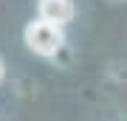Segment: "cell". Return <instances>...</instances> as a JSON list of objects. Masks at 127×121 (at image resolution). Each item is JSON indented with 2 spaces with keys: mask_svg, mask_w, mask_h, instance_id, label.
<instances>
[{
  "mask_svg": "<svg viewBox=\"0 0 127 121\" xmlns=\"http://www.w3.org/2000/svg\"><path fill=\"white\" fill-rule=\"evenodd\" d=\"M23 40H26V48L31 51V54L42 56V59H51V56H57L59 51L65 48V28L37 17V20H31L26 25Z\"/></svg>",
  "mask_w": 127,
  "mask_h": 121,
  "instance_id": "1",
  "label": "cell"
},
{
  "mask_svg": "<svg viewBox=\"0 0 127 121\" xmlns=\"http://www.w3.org/2000/svg\"><path fill=\"white\" fill-rule=\"evenodd\" d=\"M73 0H37V17L45 20V23H54V25H68L73 20Z\"/></svg>",
  "mask_w": 127,
  "mask_h": 121,
  "instance_id": "2",
  "label": "cell"
},
{
  "mask_svg": "<svg viewBox=\"0 0 127 121\" xmlns=\"http://www.w3.org/2000/svg\"><path fill=\"white\" fill-rule=\"evenodd\" d=\"M3 79H6V62L0 59V85H3Z\"/></svg>",
  "mask_w": 127,
  "mask_h": 121,
  "instance_id": "3",
  "label": "cell"
}]
</instances>
